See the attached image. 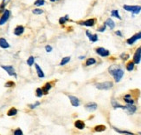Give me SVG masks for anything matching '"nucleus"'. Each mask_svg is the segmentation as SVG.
I'll list each match as a JSON object with an SVG mask.
<instances>
[{
  "label": "nucleus",
  "instance_id": "34",
  "mask_svg": "<svg viewBox=\"0 0 141 135\" xmlns=\"http://www.w3.org/2000/svg\"><path fill=\"white\" fill-rule=\"evenodd\" d=\"M32 12L34 13L35 15H41L43 13V10H42V9H40V8H36L32 10Z\"/></svg>",
  "mask_w": 141,
  "mask_h": 135
},
{
  "label": "nucleus",
  "instance_id": "21",
  "mask_svg": "<svg viewBox=\"0 0 141 135\" xmlns=\"http://www.w3.org/2000/svg\"><path fill=\"white\" fill-rule=\"evenodd\" d=\"M134 68H135V63H134L133 61H130L127 63L126 70L128 71V72H132V71H133Z\"/></svg>",
  "mask_w": 141,
  "mask_h": 135
},
{
  "label": "nucleus",
  "instance_id": "12",
  "mask_svg": "<svg viewBox=\"0 0 141 135\" xmlns=\"http://www.w3.org/2000/svg\"><path fill=\"white\" fill-rule=\"evenodd\" d=\"M95 23H96V19H87V20H86V21L80 22L79 23V25H83V26H87V27H92L95 25Z\"/></svg>",
  "mask_w": 141,
  "mask_h": 135
},
{
  "label": "nucleus",
  "instance_id": "15",
  "mask_svg": "<svg viewBox=\"0 0 141 135\" xmlns=\"http://www.w3.org/2000/svg\"><path fill=\"white\" fill-rule=\"evenodd\" d=\"M53 86L51 83H49V82H48V83H46V84L43 86V87H42V92H43V94H48V92L52 89Z\"/></svg>",
  "mask_w": 141,
  "mask_h": 135
},
{
  "label": "nucleus",
  "instance_id": "37",
  "mask_svg": "<svg viewBox=\"0 0 141 135\" xmlns=\"http://www.w3.org/2000/svg\"><path fill=\"white\" fill-rule=\"evenodd\" d=\"M4 86L5 87H13V86H15V83L13 81H8L5 83Z\"/></svg>",
  "mask_w": 141,
  "mask_h": 135
},
{
  "label": "nucleus",
  "instance_id": "40",
  "mask_svg": "<svg viewBox=\"0 0 141 135\" xmlns=\"http://www.w3.org/2000/svg\"><path fill=\"white\" fill-rule=\"evenodd\" d=\"M14 135H22L23 134V132H22V130L21 129H16V130H15L14 131Z\"/></svg>",
  "mask_w": 141,
  "mask_h": 135
},
{
  "label": "nucleus",
  "instance_id": "5",
  "mask_svg": "<svg viewBox=\"0 0 141 135\" xmlns=\"http://www.w3.org/2000/svg\"><path fill=\"white\" fill-rule=\"evenodd\" d=\"M10 11L9 10H6L5 9V10L3 12V15L0 18V25H4L8 21V19H10Z\"/></svg>",
  "mask_w": 141,
  "mask_h": 135
},
{
  "label": "nucleus",
  "instance_id": "6",
  "mask_svg": "<svg viewBox=\"0 0 141 135\" xmlns=\"http://www.w3.org/2000/svg\"><path fill=\"white\" fill-rule=\"evenodd\" d=\"M95 51H96V53L98 54V55L101 56V57H103V58L108 57V56L110 55V51L103 47L96 48V49H95Z\"/></svg>",
  "mask_w": 141,
  "mask_h": 135
},
{
  "label": "nucleus",
  "instance_id": "17",
  "mask_svg": "<svg viewBox=\"0 0 141 135\" xmlns=\"http://www.w3.org/2000/svg\"><path fill=\"white\" fill-rule=\"evenodd\" d=\"M10 44L6 41V39L4 38H0V47L4 48V49H7L10 47Z\"/></svg>",
  "mask_w": 141,
  "mask_h": 135
},
{
  "label": "nucleus",
  "instance_id": "27",
  "mask_svg": "<svg viewBox=\"0 0 141 135\" xmlns=\"http://www.w3.org/2000/svg\"><path fill=\"white\" fill-rule=\"evenodd\" d=\"M111 15H112V17H114V18L119 19V20L121 19V17H120V15H119V10H113L111 11Z\"/></svg>",
  "mask_w": 141,
  "mask_h": 135
},
{
  "label": "nucleus",
  "instance_id": "36",
  "mask_svg": "<svg viewBox=\"0 0 141 135\" xmlns=\"http://www.w3.org/2000/svg\"><path fill=\"white\" fill-rule=\"evenodd\" d=\"M38 106H40V102H39V101H37V102L34 103V104L29 105V107H30V109H35V108H36V107Z\"/></svg>",
  "mask_w": 141,
  "mask_h": 135
},
{
  "label": "nucleus",
  "instance_id": "22",
  "mask_svg": "<svg viewBox=\"0 0 141 135\" xmlns=\"http://www.w3.org/2000/svg\"><path fill=\"white\" fill-rule=\"evenodd\" d=\"M107 129L106 125H98L94 127V132H97V133H101V132H104Z\"/></svg>",
  "mask_w": 141,
  "mask_h": 135
},
{
  "label": "nucleus",
  "instance_id": "2",
  "mask_svg": "<svg viewBox=\"0 0 141 135\" xmlns=\"http://www.w3.org/2000/svg\"><path fill=\"white\" fill-rule=\"evenodd\" d=\"M123 8L126 11L132 12V16L133 17H134V15L139 14L141 11L140 5H127V4H125V5H123Z\"/></svg>",
  "mask_w": 141,
  "mask_h": 135
},
{
  "label": "nucleus",
  "instance_id": "30",
  "mask_svg": "<svg viewBox=\"0 0 141 135\" xmlns=\"http://www.w3.org/2000/svg\"><path fill=\"white\" fill-rule=\"evenodd\" d=\"M113 130L114 131H116L117 133H126V134H133V133H132V132H129V131H123V130H119V129H118L117 127H113Z\"/></svg>",
  "mask_w": 141,
  "mask_h": 135
},
{
  "label": "nucleus",
  "instance_id": "26",
  "mask_svg": "<svg viewBox=\"0 0 141 135\" xmlns=\"http://www.w3.org/2000/svg\"><path fill=\"white\" fill-rule=\"evenodd\" d=\"M16 114H17V110H16V108H14V107H12V108H10V110L7 112V115L8 116H15Z\"/></svg>",
  "mask_w": 141,
  "mask_h": 135
},
{
  "label": "nucleus",
  "instance_id": "28",
  "mask_svg": "<svg viewBox=\"0 0 141 135\" xmlns=\"http://www.w3.org/2000/svg\"><path fill=\"white\" fill-rule=\"evenodd\" d=\"M68 20H69V16L66 15V16L60 18V19H59V24H60V25H64Z\"/></svg>",
  "mask_w": 141,
  "mask_h": 135
},
{
  "label": "nucleus",
  "instance_id": "1",
  "mask_svg": "<svg viewBox=\"0 0 141 135\" xmlns=\"http://www.w3.org/2000/svg\"><path fill=\"white\" fill-rule=\"evenodd\" d=\"M108 72L111 74L114 78V81L116 83L120 82L122 78L124 77V70L121 68V66H118V65H113L108 68Z\"/></svg>",
  "mask_w": 141,
  "mask_h": 135
},
{
  "label": "nucleus",
  "instance_id": "13",
  "mask_svg": "<svg viewBox=\"0 0 141 135\" xmlns=\"http://www.w3.org/2000/svg\"><path fill=\"white\" fill-rule=\"evenodd\" d=\"M86 35L87 36V38L89 39V40L92 42V43H95L98 41V35L97 34H92L89 31H86Z\"/></svg>",
  "mask_w": 141,
  "mask_h": 135
},
{
  "label": "nucleus",
  "instance_id": "39",
  "mask_svg": "<svg viewBox=\"0 0 141 135\" xmlns=\"http://www.w3.org/2000/svg\"><path fill=\"white\" fill-rule=\"evenodd\" d=\"M52 50H53V48H52V46H51V45H46V46H45V51H46L47 52H48V53H49V52H51V51H52Z\"/></svg>",
  "mask_w": 141,
  "mask_h": 135
},
{
  "label": "nucleus",
  "instance_id": "38",
  "mask_svg": "<svg viewBox=\"0 0 141 135\" xmlns=\"http://www.w3.org/2000/svg\"><path fill=\"white\" fill-rule=\"evenodd\" d=\"M106 29H107V25H106L105 23H104V25H103L102 26L100 27V28H98V30H97V31H100V32H104V31H106Z\"/></svg>",
  "mask_w": 141,
  "mask_h": 135
},
{
  "label": "nucleus",
  "instance_id": "8",
  "mask_svg": "<svg viewBox=\"0 0 141 135\" xmlns=\"http://www.w3.org/2000/svg\"><path fill=\"white\" fill-rule=\"evenodd\" d=\"M1 67H2V69H4L10 76H14L15 78L17 77L16 72H15L14 67L12 66H1Z\"/></svg>",
  "mask_w": 141,
  "mask_h": 135
},
{
  "label": "nucleus",
  "instance_id": "10",
  "mask_svg": "<svg viewBox=\"0 0 141 135\" xmlns=\"http://www.w3.org/2000/svg\"><path fill=\"white\" fill-rule=\"evenodd\" d=\"M125 111L128 113V114L133 115L136 113L137 107H136L133 104H127L126 106H125Z\"/></svg>",
  "mask_w": 141,
  "mask_h": 135
},
{
  "label": "nucleus",
  "instance_id": "9",
  "mask_svg": "<svg viewBox=\"0 0 141 135\" xmlns=\"http://www.w3.org/2000/svg\"><path fill=\"white\" fill-rule=\"evenodd\" d=\"M69 98L70 100V103L74 107H79L81 106V101L77 97L74 96V95H69Z\"/></svg>",
  "mask_w": 141,
  "mask_h": 135
},
{
  "label": "nucleus",
  "instance_id": "14",
  "mask_svg": "<svg viewBox=\"0 0 141 135\" xmlns=\"http://www.w3.org/2000/svg\"><path fill=\"white\" fill-rule=\"evenodd\" d=\"M35 67H36V73H37V76H38L39 78H42L45 77V74L43 72V71L42 70V68L39 66L38 64H35Z\"/></svg>",
  "mask_w": 141,
  "mask_h": 135
},
{
  "label": "nucleus",
  "instance_id": "42",
  "mask_svg": "<svg viewBox=\"0 0 141 135\" xmlns=\"http://www.w3.org/2000/svg\"><path fill=\"white\" fill-rule=\"evenodd\" d=\"M85 58V56H80V57H79V59H84Z\"/></svg>",
  "mask_w": 141,
  "mask_h": 135
},
{
  "label": "nucleus",
  "instance_id": "16",
  "mask_svg": "<svg viewBox=\"0 0 141 135\" xmlns=\"http://www.w3.org/2000/svg\"><path fill=\"white\" fill-rule=\"evenodd\" d=\"M24 32V27L23 25H18L15 28L14 30V34L16 36H20Z\"/></svg>",
  "mask_w": 141,
  "mask_h": 135
},
{
  "label": "nucleus",
  "instance_id": "3",
  "mask_svg": "<svg viewBox=\"0 0 141 135\" xmlns=\"http://www.w3.org/2000/svg\"><path fill=\"white\" fill-rule=\"evenodd\" d=\"M95 87L99 90H110L113 87V83L112 81H105V82H101V83H96L95 84Z\"/></svg>",
  "mask_w": 141,
  "mask_h": 135
},
{
  "label": "nucleus",
  "instance_id": "41",
  "mask_svg": "<svg viewBox=\"0 0 141 135\" xmlns=\"http://www.w3.org/2000/svg\"><path fill=\"white\" fill-rule=\"evenodd\" d=\"M115 34L117 35V36H119V37H123V34H122V32L120 31H115Z\"/></svg>",
  "mask_w": 141,
  "mask_h": 135
},
{
  "label": "nucleus",
  "instance_id": "29",
  "mask_svg": "<svg viewBox=\"0 0 141 135\" xmlns=\"http://www.w3.org/2000/svg\"><path fill=\"white\" fill-rule=\"evenodd\" d=\"M34 64H35V58L33 56H30L28 58V60H27V65L29 66H32Z\"/></svg>",
  "mask_w": 141,
  "mask_h": 135
},
{
  "label": "nucleus",
  "instance_id": "23",
  "mask_svg": "<svg viewBox=\"0 0 141 135\" xmlns=\"http://www.w3.org/2000/svg\"><path fill=\"white\" fill-rule=\"evenodd\" d=\"M10 1V0H3V3L0 4V13L4 12V10H5V6L7 5V4H8Z\"/></svg>",
  "mask_w": 141,
  "mask_h": 135
},
{
  "label": "nucleus",
  "instance_id": "31",
  "mask_svg": "<svg viewBox=\"0 0 141 135\" xmlns=\"http://www.w3.org/2000/svg\"><path fill=\"white\" fill-rule=\"evenodd\" d=\"M36 95L37 98H42L43 96V92H42V89L41 88H37L36 90Z\"/></svg>",
  "mask_w": 141,
  "mask_h": 135
},
{
  "label": "nucleus",
  "instance_id": "32",
  "mask_svg": "<svg viewBox=\"0 0 141 135\" xmlns=\"http://www.w3.org/2000/svg\"><path fill=\"white\" fill-rule=\"evenodd\" d=\"M34 4L36 6H42L45 4V0H36Z\"/></svg>",
  "mask_w": 141,
  "mask_h": 135
},
{
  "label": "nucleus",
  "instance_id": "25",
  "mask_svg": "<svg viewBox=\"0 0 141 135\" xmlns=\"http://www.w3.org/2000/svg\"><path fill=\"white\" fill-rule=\"evenodd\" d=\"M95 63H96L95 58H87V61H86V66H93V65H94Z\"/></svg>",
  "mask_w": 141,
  "mask_h": 135
},
{
  "label": "nucleus",
  "instance_id": "35",
  "mask_svg": "<svg viewBox=\"0 0 141 135\" xmlns=\"http://www.w3.org/2000/svg\"><path fill=\"white\" fill-rule=\"evenodd\" d=\"M124 101L126 104H134V102H135V100L132 98H124Z\"/></svg>",
  "mask_w": 141,
  "mask_h": 135
},
{
  "label": "nucleus",
  "instance_id": "11",
  "mask_svg": "<svg viewBox=\"0 0 141 135\" xmlns=\"http://www.w3.org/2000/svg\"><path fill=\"white\" fill-rule=\"evenodd\" d=\"M85 109L88 112H94L95 110H97L98 108V105L94 102H89V103H87V104L84 106Z\"/></svg>",
  "mask_w": 141,
  "mask_h": 135
},
{
  "label": "nucleus",
  "instance_id": "20",
  "mask_svg": "<svg viewBox=\"0 0 141 135\" xmlns=\"http://www.w3.org/2000/svg\"><path fill=\"white\" fill-rule=\"evenodd\" d=\"M112 106H113V107L114 109H123V110H125V106H122V105H120L119 103H118L116 100H114V99H113L112 100Z\"/></svg>",
  "mask_w": 141,
  "mask_h": 135
},
{
  "label": "nucleus",
  "instance_id": "4",
  "mask_svg": "<svg viewBox=\"0 0 141 135\" xmlns=\"http://www.w3.org/2000/svg\"><path fill=\"white\" fill-rule=\"evenodd\" d=\"M139 39H141V31L136 33V34H134L133 36H132L131 38H129V39L126 40V43H127V45H132L134 43H136V42H137L138 40H139Z\"/></svg>",
  "mask_w": 141,
  "mask_h": 135
},
{
  "label": "nucleus",
  "instance_id": "19",
  "mask_svg": "<svg viewBox=\"0 0 141 135\" xmlns=\"http://www.w3.org/2000/svg\"><path fill=\"white\" fill-rule=\"evenodd\" d=\"M75 128L79 129V130H82L85 128V123L82 120H76L75 122Z\"/></svg>",
  "mask_w": 141,
  "mask_h": 135
},
{
  "label": "nucleus",
  "instance_id": "18",
  "mask_svg": "<svg viewBox=\"0 0 141 135\" xmlns=\"http://www.w3.org/2000/svg\"><path fill=\"white\" fill-rule=\"evenodd\" d=\"M105 25H107V26H108L109 28L111 29V30L114 29V27H115V23H114V21H113V19H111V18H109V19H107V20H106Z\"/></svg>",
  "mask_w": 141,
  "mask_h": 135
},
{
  "label": "nucleus",
  "instance_id": "44",
  "mask_svg": "<svg viewBox=\"0 0 141 135\" xmlns=\"http://www.w3.org/2000/svg\"><path fill=\"white\" fill-rule=\"evenodd\" d=\"M140 133V134H141V132H140V133Z\"/></svg>",
  "mask_w": 141,
  "mask_h": 135
},
{
  "label": "nucleus",
  "instance_id": "24",
  "mask_svg": "<svg viewBox=\"0 0 141 135\" xmlns=\"http://www.w3.org/2000/svg\"><path fill=\"white\" fill-rule=\"evenodd\" d=\"M70 57H64L62 58V61L60 62V66H65V65H67V64L69 63V61H70Z\"/></svg>",
  "mask_w": 141,
  "mask_h": 135
},
{
  "label": "nucleus",
  "instance_id": "43",
  "mask_svg": "<svg viewBox=\"0 0 141 135\" xmlns=\"http://www.w3.org/2000/svg\"><path fill=\"white\" fill-rule=\"evenodd\" d=\"M55 1H58V0H50V2H55Z\"/></svg>",
  "mask_w": 141,
  "mask_h": 135
},
{
  "label": "nucleus",
  "instance_id": "33",
  "mask_svg": "<svg viewBox=\"0 0 141 135\" xmlns=\"http://www.w3.org/2000/svg\"><path fill=\"white\" fill-rule=\"evenodd\" d=\"M119 58H120L121 59L124 60V61H125V60L129 59L130 58V55L128 53H125V52H124V53L120 54V56H119Z\"/></svg>",
  "mask_w": 141,
  "mask_h": 135
},
{
  "label": "nucleus",
  "instance_id": "7",
  "mask_svg": "<svg viewBox=\"0 0 141 135\" xmlns=\"http://www.w3.org/2000/svg\"><path fill=\"white\" fill-rule=\"evenodd\" d=\"M133 62H134L136 65H139L141 62V45L139 47L137 48L135 53L133 55Z\"/></svg>",
  "mask_w": 141,
  "mask_h": 135
}]
</instances>
